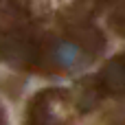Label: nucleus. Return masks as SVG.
<instances>
[{"mask_svg": "<svg viewBox=\"0 0 125 125\" xmlns=\"http://www.w3.org/2000/svg\"><path fill=\"white\" fill-rule=\"evenodd\" d=\"M99 13H108L112 29L125 37V0H99Z\"/></svg>", "mask_w": 125, "mask_h": 125, "instance_id": "nucleus-3", "label": "nucleus"}, {"mask_svg": "<svg viewBox=\"0 0 125 125\" xmlns=\"http://www.w3.org/2000/svg\"><path fill=\"white\" fill-rule=\"evenodd\" d=\"M81 83L99 101L108 97H125V53L110 59L97 75L81 79Z\"/></svg>", "mask_w": 125, "mask_h": 125, "instance_id": "nucleus-2", "label": "nucleus"}, {"mask_svg": "<svg viewBox=\"0 0 125 125\" xmlns=\"http://www.w3.org/2000/svg\"><path fill=\"white\" fill-rule=\"evenodd\" d=\"M73 99L68 90L53 88L37 92L26 108V125H70Z\"/></svg>", "mask_w": 125, "mask_h": 125, "instance_id": "nucleus-1", "label": "nucleus"}]
</instances>
